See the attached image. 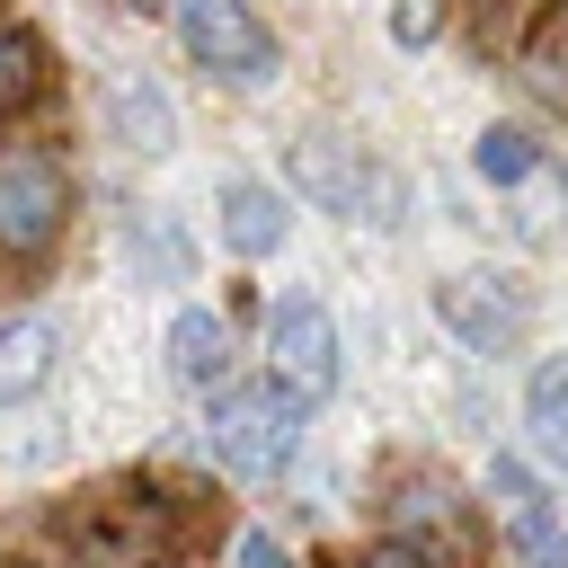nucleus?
Listing matches in <instances>:
<instances>
[{
    "label": "nucleus",
    "instance_id": "nucleus-1",
    "mask_svg": "<svg viewBox=\"0 0 568 568\" xmlns=\"http://www.w3.org/2000/svg\"><path fill=\"white\" fill-rule=\"evenodd\" d=\"M204 444H213L240 479H275V470L302 453V408H293L275 382H257V390H213Z\"/></svg>",
    "mask_w": 568,
    "mask_h": 568
},
{
    "label": "nucleus",
    "instance_id": "nucleus-2",
    "mask_svg": "<svg viewBox=\"0 0 568 568\" xmlns=\"http://www.w3.org/2000/svg\"><path fill=\"white\" fill-rule=\"evenodd\" d=\"M169 27H178L195 71H213L231 89H266L275 80V36L257 27L248 0H169Z\"/></svg>",
    "mask_w": 568,
    "mask_h": 568
},
{
    "label": "nucleus",
    "instance_id": "nucleus-3",
    "mask_svg": "<svg viewBox=\"0 0 568 568\" xmlns=\"http://www.w3.org/2000/svg\"><path fill=\"white\" fill-rule=\"evenodd\" d=\"M293 186L311 195V204H328V213H364V222H399V204H408V186L390 178V169H373L355 142H337V133H302L293 142Z\"/></svg>",
    "mask_w": 568,
    "mask_h": 568
},
{
    "label": "nucleus",
    "instance_id": "nucleus-4",
    "mask_svg": "<svg viewBox=\"0 0 568 568\" xmlns=\"http://www.w3.org/2000/svg\"><path fill=\"white\" fill-rule=\"evenodd\" d=\"M337 320L311 302V293H284L275 311H266V373H275V390L293 399V408H320L328 390H337Z\"/></svg>",
    "mask_w": 568,
    "mask_h": 568
},
{
    "label": "nucleus",
    "instance_id": "nucleus-5",
    "mask_svg": "<svg viewBox=\"0 0 568 568\" xmlns=\"http://www.w3.org/2000/svg\"><path fill=\"white\" fill-rule=\"evenodd\" d=\"M488 506H497V532L515 541V559L524 568H568V524H559V506H550V488L524 470V462H488Z\"/></svg>",
    "mask_w": 568,
    "mask_h": 568
},
{
    "label": "nucleus",
    "instance_id": "nucleus-6",
    "mask_svg": "<svg viewBox=\"0 0 568 568\" xmlns=\"http://www.w3.org/2000/svg\"><path fill=\"white\" fill-rule=\"evenodd\" d=\"M435 320H444L453 337H470L479 355H497V346L524 337L532 302H524L515 275H444V284H435Z\"/></svg>",
    "mask_w": 568,
    "mask_h": 568
},
{
    "label": "nucleus",
    "instance_id": "nucleus-7",
    "mask_svg": "<svg viewBox=\"0 0 568 568\" xmlns=\"http://www.w3.org/2000/svg\"><path fill=\"white\" fill-rule=\"evenodd\" d=\"M62 222V169L44 151H0V248H44Z\"/></svg>",
    "mask_w": 568,
    "mask_h": 568
},
{
    "label": "nucleus",
    "instance_id": "nucleus-8",
    "mask_svg": "<svg viewBox=\"0 0 568 568\" xmlns=\"http://www.w3.org/2000/svg\"><path fill=\"white\" fill-rule=\"evenodd\" d=\"M284 222H293V213H284L275 186H257V178H231V186H222V248H231V257H275V248H284Z\"/></svg>",
    "mask_w": 568,
    "mask_h": 568
},
{
    "label": "nucleus",
    "instance_id": "nucleus-9",
    "mask_svg": "<svg viewBox=\"0 0 568 568\" xmlns=\"http://www.w3.org/2000/svg\"><path fill=\"white\" fill-rule=\"evenodd\" d=\"M106 124H115V142H124V151H169V142H178L169 98H160L151 80H133V71H115V80H106Z\"/></svg>",
    "mask_w": 568,
    "mask_h": 568
},
{
    "label": "nucleus",
    "instance_id": "nucleus-10",
    "mask_svg": "<svg viewBox=\"0 0 568 568\" xmlns=\"http://www.w3.org/2000/svg\"><path fill=\"white\" fill-rule=\"evenodd\" d=\"M169 373H178L186 390H222V373H231V328H222L213 311H178V320H169Z\"/></svg>",
    "mask_w": 568,
    "mask_h": 568
},
{
    "label": "nucleus",
    "instance_id": "nucleus-11",
    "mask_svg": "<svg viewBox=\"0 0 568 568\" xmlns=\"http://www.w3.org/2000/svg\"><path fill=\"white\" fill-rule=\"evenodd\" d=\"M53 355H62L53 320H0V399H36L53 382Z\"/></svg>",
    "mask_w": 568,
    "mask_h": 568
},
{
    "label": "nucleus",
    "instance_id": "nucleus-12",
    "mask_svg": "<svg viewBox=\"0 0 568 568\" xmlns=\"http://www.w3.org/2000/svg\"><path fill=\"white\" fill-rule=\"evenodd\" d=\"M470 169H479L488 186H532V178H550V151H541L524 124H488V133L470 142Z\"/></svg>",
    "mask_w": 568,
    "mask_h": 568
},
{
    "label": "nucleus",
    "instance_id": "nucleus-13",
    "mask_svg": "<svg viewBox=\"0 0 568 568\" xmlns=\"http://www.w3.org/2000/svg\"><path fill=\"white\" fill-rule=\"evenodd\" d=\"M524 426H532V444H541L550 462H568V355L532 364V382H524Z\"/></svg>",
    "mask_w": 568,
    "mask_h": 568
},
{
    "label": "nucleus",
    "instance_id": "nucleus-14",
    "mask_svg": "<svg viewBox=\"0 0 568 568\" xmlns=\"http://www.w3.org/2000/svg\"><path fill=\"white\" fill-rule=\"evenodd\" d=\"M36 80H44L36 36H27V27H0V115H9V106H27V98H36Z\"/></svg>",
    "mask_w": 568,
    "mask_h": 568
},
{
    "label": "nucleus",
    "instance_id": "nucleus-15",
    "mask_svg": "<svg viewBox=\"0 0 568 568\" xmlns=\"http://www.w3.org/2000/svg\"><path fill=\"white\" fill-rule=\"evenodd\" d=\"M240 568H293V550H284L266 524H248V532H240Z\"/></svg>",
    "mask_w": 568,
    "mask_h": 568
},
{
    "label": "nucleus",
    "instance_id": "nucleus-16",
    "mask_svg": "<svg viewBox=\"0 0 568 568\" xmlns=\"http://www.w3.org/2000/svg\"><path fill=\"white\" fill-rule=\"evenodd\" d=\"M355 568H426V550H408V541H382V550H364Z\"/></svg>",
    "mask_w": 568,
    "mask_h": 568
},
{
    "label": "nucleus",
    "instance_id": "nucleus-17",
    "mask_svg": "<svg viewBox=\"0 0 568 568\" xmlns=\"http://www.w3.org/2000/svg\"><path fill=\"white\" fill-rule=\"evenodd\" d=\"M115 9H169V0H115Z\"/></svg>",
    "mask_w": 568,
    "mask_h": 568
}]
</instances>
